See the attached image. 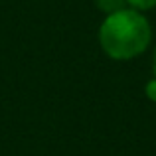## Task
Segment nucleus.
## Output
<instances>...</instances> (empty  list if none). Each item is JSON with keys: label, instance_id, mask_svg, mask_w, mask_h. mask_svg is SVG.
I'll use <instances>...</instances> for the list:
<instances>
[{"label": "nucleus", "instance_id": "1", "mask_svg": "<svg viewBox=\"0 0 156 156\" xmlns=\"http://www.w3.org/2000/svg\"><path fill=\"white\" fill-rule=\"evenodd\" d=\"M152 32L150 24L138 10L125 8L109 14L99 30L103 51L113 59H130L148 48Z\"/></svg>", "mask_w": 156, "mask_h": 156}, {"label": "nucleus", "instance_id": "2", "mask_svg": "<svg viewBox=\"0 0 156 156\" xmlns=\"http://www.w3.org/2000/svg\"><path fill=\"white\" fill-rule=\"evenodd\" d=\"M95 2L103 12H107V14H115V12L126 8V0H95Z\"/></svg>", "mask_w": 156, "mask_h": 156}, {"label": "nucleus", "instance_id": "3", "mask_svg": "<svg viewBox=\"0 0 156 156\" xmlns=\"http://www.w3.org/2000/svg\"><path fill=\"white\" fill-rule=\"evenodd\" d=\"M126 4H130L133 10H150L156 6V0H126Z\"/></svg>", "mask_w": 156, "mask_h": 156}, {"label": "nucleus", "instance_id": "4", "mask_svg": "<svg viewBox=\"0 0 156 156\" xmlns=\"http://www.w3.org/2000/svg\"><path fill=\"white\" fill-rule=\"evenodd\" d=\"M146 97H148L150 101H154V103H156V77H154V79H150L148 83H146Z\"/></svg>", "mask_w": 156, "mask_h": 156}, {"label": "nucleus", "instance_id": "5", "mask_svg": "<svg viewBox=\"0 0 156 156\" xmlns=\"http://www.w3.org/2000/svg\"><path fill=\"white\" fill-rule=\"evenodd\" d=\"M154 73H156V51H154Z\"/></svg>", "mask_w": 156, "mask_h": 156}]
</instances>
